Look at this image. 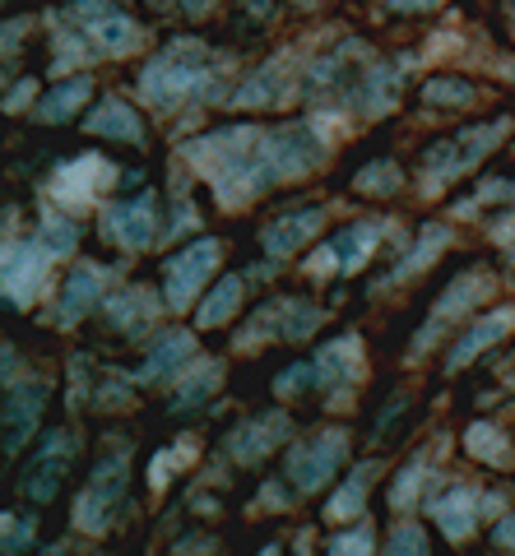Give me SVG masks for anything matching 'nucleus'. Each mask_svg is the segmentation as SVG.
<instances>
[{
  "label": "nucleus",
  "instance_id": "1",
  "mask_svg": "<svg viewBox=\"0 0 515 556\" xmlns=\"http://www.w3.org/2000/svg\"><path fill=\"white\" fill-rule=\"evenodd\" d=\"M181 153L214 186V195L233 208L269 190L274 181H293L302 172H312L325 159V144L312 126H279V130L228 126L191 139Z\"/></svg>",
  "mask_w": 515,
  "mask_h": 556
},
{
  "label": "nucleus",
  "instance_id": "2",
  "mask_svg": "<svg viewBox=\"0 0 515 556\" xmlns=\"http://www.w3.org/2000/svg\"><path fill=\"white\" fill-rule=\"evenodd\" d=\"M204 84H210V70H204V47L196 42H172L159 61L145 65L140 75V98L149 102V108H177V102L186 93H200Z\"/></svg>",
  "mask_w": 515,
  "mask_h": 556
},
{
  "label": "nucleus",
  "instance_id": "3",
  "mask_svg": "<svg viewBox=\"0 0 515 556\" xmlns=\"http://www.w3.org/2000/svg\"><path fill=\"white\" fill-rule=\"evenodd\" d=\"M506 130H511V121H488V126H474V130L455 135V139H441V144L427 149V177L451 181V177H460V172H469L488 149L502 144Z\"/></svg>",
  "mask_w": 515,
  "mask_h": 556
},
{
  "label": "nucleus",
  "instance_id": "4",
  "mask_svg": "<svg viewBox=\"0 0 515 556\" xmlns=\"http://www.w3.org/2000/svg\"><path fill=\"white\" fill-rule=\"evenodd\" d=\"M214 265H218V241L214 237H200L186 251L167 255V265H163V298H167V306L172 311L191 306V298L204 288V278L214 274Z\"/></svg>",
  "mask_w": 515,
  "mask_h": 556
},
{
  "label": "nucleus",
  "instance_id": "5",
  "mask_svg": "<svg viewBox=\"0 0 515 556\" xmlns=\"http://www.w3.org/2000/svg\"><path fill=\"white\" fill-rule=\"evenodd\" d=\"M126 473H130L126 455H112V459H102L93 468V482L84 486V496H79V506H75V525L84 533H102V529L112 525L116 501L126 496Z\"/></svg>",
  "mask_w": 515,
  "mask_h": 556
},
{
  "label": "nucleus",
  "instance_id": "6",
  "mask_svg": "<svg viewBox=\"0 0 515 556\" xmlns=\"http://www.w3.org/2000/svg\"><path fill=\"white\" fill-rule=\"evenodd\" d=\"M71 20L79 24V33L89 38L98 51H108V56H122V51L135 42V24L126 10H116L112 0H79L71 10Z\"/></svg>",
  "mask_w": 515,
  "mask_h": 556
},
{
  "label": "nucleus",
  "instance_id": "7",
  "mask_svg": "<svg viewBox=\"0 0 515 556\" xmlns=\"http://www.w3.org/2000/svg\"><path fill=\"white\" fill-rule=\"evenodd\" d=\"M343 450H349L343 431H321L316 441L298 445L293 455H288V478H293L298 492H316V486L330 482L335 468L343 464Z\"/></svg>",
  "mask_w": 515,
  "mask_h": 556
},
{
  "label": "nucleus",
  "instance_id": "8",
  "mask_svg": "<svg viewBox=\"0 0 515 556\" xmlns=\"http://www.w3.org/2000/svg\"><path fill=\"white\" fill-rule=\"evenodd\" d=\"M492 288H497V278H492L488 269H478V274H469V278H465V274H460V278H455V283H451V288H445V292H441V302L432 306V325H427V329H423V334L414 339V353H423V348H432V343H437V334H441V329H445V325H451V320H455V311H474L478 302H483V298H488V292H492Z\"/></svg>",
  "mask_w": 515,
  "mask_h": 556
},
{
  "label": "nucleus",
  "instance_id": "9",
  "mask_svg": "<svg viewBox=\"0 0 515 556\" xmlns=\"http://www.w3.org/2000/svg\"><path fill=\"white\" fill-rule=\"evenodd\" d=\"M47 260L51 251L38 241H20V247L5 251V302L10 306H28L33 298H38L42 278H47Z\"/></svg>",
  "mask_w": 515,
  "mask_h": 556
},
{
  "label": "nucleus",
  "instance_id": "10",
  "mask_svg": "<svg viewBox=\"0 0 515 556\" xmlns=\"http://www.w3.org/2000/svg\"><path fill=\"white\" fill-rule=\"evenodd\" d=\"M153 195H135L122 204H108L102 208V232H108L116 247H130V251H145L153 241Z\"/></svg>",
  "mask_w": 515,
  "mask_h": 556
},
{
  "label": "nucleus",
  "instance_id": "11",
  "mask_svg": "<svg viewBox=\"0 0 515 556\" xmlns=\"http://www.w3.org/2000/svg\"><path fill=\"white\" fill-rule=\"evenodd\" d=\"M42 408H47V386H10V399H5V455L10 459L28 445Z\"/></svg>",
  "mask_w": 515,
  "mask_h": 556
},
{
  "label": "nucleus",
  "instance_id": "12",
  "mask_svg": "<svg viewBox=\"0 0 515 556\" xmlns=\"http://www.w3.org/2000/svg\"><path fill=\"white\" fill-rule=\"evenodd\" d=\"M65 459H71V437H47L38 459L24 468V492L38 501V506H47V501L56 496V486L65 478Z\"/></svg>",
  "mask_w": 515,
  "mask_h": 556
},
{
  "label": "nucleus",
  "instance_id": "13",
  "mask_svg": "<svg viewBox=\"0 0 515 556\" xmlns=\"http://www.w3.org/2000/svg\"><path fill=\"white\" fill-rule=\"evenodd\" d=\"M511 329H515V306H502V311H492V316H478V320L465 329V334L455 339V353H451V362H445V367L460 371L465 362H474L478 353H483V348L502 343Z\"/></svg>",
  "mask_w": 515,
  "mask_h": 556
},
{
  "label": "nucleus",
  "instance_id": "14",
  "mask_svg": "<svg viewBox=\"0 0 515 556\" xmlns=\"http://www.w3.org/2000/svg\"><path fill=\"white\" fill-rule=\"evenodd\" d=\"M284 437H288V417L284 413H265V417H255V422H247L242 431H233L228 455L237 464H255V459H265Z\"/></svg>",
  "mask_w": 515,
  "mask_h": 556
},
{
  "label": "nucleus",
  "instance_id": "15",
  "mask_svg": "<svg viewBox=\"0 0 515 556\" xmlns=\"http://www.w3.org/2000/svg\"><path fill=\"white\" fill-rule=\"evenodd\" d=\"M316 232H321V208H302V214L274 218L261 241H265V255L288 260V255H298L306 241H316Z\"/></svg>",
  "mask_w": 515,
  "mask_h": 556
},
{
  "label": "nucleus",
  "instance_id": "16",
  "mask_svg": "<svg viewBox=\"0 0 515 556\" xmlns=\"http://www.w3.org/2000/svg\"><path fill=\"white\" fill-rule=\"evenodd\" d=\"M102 278H108V269H102V265H79L71 278H65L61 311H56V325H61V329L79 325V316H84V311H93L98 292H102Z\"/></svg>",
  "mask_w": 515,
  "mask_h": 556
},
{
  "label": "nucleus",
  "instance_id": "17",
  "mask_svg": "<svg viewBox=\"0 0 515 556\" xmlns=\"http://www.w3.org/2000/svg\"><path fill=\"white\" fill-rule=\"evenodd\" d=\"M89 130L108 135V139H130V144H145V121L122 98H102L93 108V116H89Z\"/></svg>",
  "mask_w": 515,
  "mask_h": 556
},
{
  "label": "nucleus",
  "instance_id": "18",
  "mask_svg": "<svg viewBox=\"0 0 515 556\" xmlns=\"http://www.w3.org/2000/svg\"><path fill=\"white\" fill-rule=\"evenodd\" d=\"M427 515L441 525V533L445 538H469V529H474V492L469 486H451L445 496H437V501H427Z\"/></svg>",
  "mask_w": 515,
  "mask_h": 556
},
{
  "label": "nucleus",
  "instance_id": "19",
  "mask_svg": "<svg viewBox=\"0 0 515 556\" xmlns=\"http://www.w3.org/2000/svg\"><path fill=\"white\" fill-rule=\"evenodd\" d=\"M237 306H242V274H223L218 283H214L210 292H204L196 325H200V329H218V325H228V320L237 316Z\"/></svg>",
  "mask_w": 515,
  "mask_h": 556
},
{
  "label": "nucleus",
  "instance_id": "20",
  "mask_svg": "<svg viewBox=\"0 0 515 556\" xmlns=\"http://www.w3.org/2000/svg\"><path fill=\"white\" fill-rule=\"evenodd\" d=\"M191 353H196V339L186 334V329H167V334L149 348V357H145V367H140V380H163L167 371H177Z\"/></svg>",
  "mask_w": 515,
  "mask_h": 556
},
{
  "label": "nucleus",
  "instance_id": "21",
  "mask_svg": "<svg viewBox=\"0 0 515 556\" xmlns=\"http://www.w3.org/2000/svg\"><path fill=\"white\" fill-rule=\"evenodd\" d=\"M353 362H357V339H353V334L325 343L321 353H316V386L343 390V386L353 380Z\"/></svg>",
  "mask_w": 515,
  "mask_h": 556
},
{
  "label": "nucleus",
  "instance_id": "22",
  "mask_svg": "<svg viewBox=\"0 0 515 556\" xmlns=\"http://www.w3.org/2000/svg\"><path fill=\"white\" fill-rule=\"evenodd\" d=\"M394 84H400V70H390V65H372L367 70V79L353 89V108L357 112H367V116H376V112H386L390 102H394Z\"/></svg>",
  "mask_w": 515,
  "mask_h": 556
},
{
  "label": "nucleus",
  "instance_id": "23",
  "mask_svg": "<svg viewBox=\"0 0 515 556\" xmlns=\"http://www.w3.org/2000/svg\"><path fill=\"white\" fill-rule=\"evenodd\" d=\"M284 93H288V75L279 65H265V70H255L242 89L233 93V102H237V108H269V102H279Z\"/></svg>",
  "mask_w": 515,
  "mask_h": 556
},
{
  "label": "nucleus",
  "instance_id": "24",
  "mask_svg": "<svg viewBox=\"0 0 515 556\" xmlns=\"http://www.w3.org/2000/svg\"><path fill=\"white\" fill-rule=\"evenodd\" d=\"M376 237H381V228L376 223H353V228H343L330 247H335V255H339V274H353L363 260L372 255V247H376Z\"/></svg>",
  "mask_w": 515,
  "mask_h": 556
},
{
  "label": "nucleus",
  "instance_id": "25",
  "mask_svg": "<svg viewBox=\"0 0 515 556\" xmlns=\"http://www.w3.org/2000/svg\"><path fill=\"white\" fill-rule=\"evenodd\" d=\"M93 93V79L89 75H75V79H61L56 89H51L42 102H38V116L42 121H65V116H75V108L84 98Z\"/></svg>",
  "mask_w": 515,
  "mask_h": 556
},
{
  "label": "nucleus",
  "instance_id": "26",
  "mask_svg": "<svg viewBox=\"0 0 515 556\" xmlns=\"http://www.w3.org/2000/svg\"><path fill=\"white\" fill-rule=\"evenodd\" d=\"M112 177V163L108 159H79L71 167H61L56 177V190L71 200H89V181H108Z\"/></svg>",
  "mask_w": 515,
  "mask_h": 556
},
{
  "label": "nucleus",
  "instance_id": "27",
  "mask_svg": "<svg viewBox=\"0 0 515 556\" xmlns=\"http://www.w3.org/2000/svg\"><path fill=\"white\" fill-rule=\"evenodd\" d=\"M372 473H376V464H363V468H357V473H353V478H349V482H343L339 492H335V501H330V506H325V515H330V519H349V515L363 510V506H367V486H372Z\"/></svg>",
  "mask_w": 515,
  "mask_h": 556
},
{
  "label": "nucleus",
  "instance_id": "28",
  "mask_svg": "<svg viewBox=\"0 0 515 556\" xmlns=\"http://www.w3.org/2000/svg\"><path fill=\"white\" fill-rule=\"evenodd\" d=\"M465 450L474 459H483V464H492V468H502V464H511V450H506V437L497 431L492 422H474L469 431H465Z\"/></svg>",
  "mask_w": 515,
  "mask_h": 556
},
{
  "label": "nucleus",
  "instance_id": "29",
  "mask_svg": "<svg viewBox=\"0 0 515 556\" xmlns=\"http://www.w3.org/2000/svg\"><path fill=\"white\" fill-rule=\"evenodd\" d=\"M445 241H451V228H445V223H427V228H423V237H418V251L409 255L400 269H394V278H409V274L427 269V265H432V260L445 251Z\"/></svg>",
  "mask_w": 515,
  "mask_h": 556
},
{
  "label": "nucleus",
  "instance_id": "30",
  "mask_svg": "<svg viewBox=\"0 0 515 556\" xmlns=\"http://www.w3.org/2000/svg\"><path fill=\"white\" fill-rule=\"evenodd\" d=\"M75 241H79V228L65 214H56V208H47L42 214V247L56 255V260H65L75 251Z\"/></svg>",
  "mask_w": 515,
  "mask_h": 556
},
{
  "label": "nucleus",
  "instance_id": "31",
  "mask_svg": "<svg viewBox=\"0 0 515 556\" xmlns=\"http://www.w3.org/2000/svg\"><path fill=\"white\" fill-rule=\"evenodd\" d=\"M423 98L432 102V108H465V102L478 98V89L469 79H427L423 84Z\"/></svg>",
  "mask_w": 515,
  "mask_h": 556
},
{
  "label": "nucleus",
  "instance_id": "32",
  "mask_svg": "<svg viewBox=\"0 0 515 556\" xmlns=\"http://www.w3.org/2000/svg\"><path fill=\"white\" fill-rule=\"evenodd\" d=\"M108 311H112V320L122 325V329H130V334H140L145 320L153 316V302L145 298V292H122V298H116Z\"/></svg>",
  "mask_w": 515,
  "mask_h": 556
},
{
  "label": "nucleus",
  "instance_id": "33",
  "mask_svg": "<svg viewBox=\"0 0 515 556\" xmlns=\"http://www.w3.org/2000/svg\"><path fill=\"white\" fill-rule=\"evenodd\" d=\"M353 190H363V195H390V190H400V172H394V163H372L353 177Z\"/></svg>",
  "mask_w": 515,
  "mask_h": 556
},
{
  "label": "nucleus",
  "instance_id": "34",
  "mask_svg": "<svg viewBox=\"0 0 515 556\" xmlns=\"http://www.w3.org/2000/svg\"><path fill=\"white\" fill-rule=\"evenodd\" d=\"M218 380H223V362H204V367H200V371H196V376L181 386V394H177V408H191V404H200V399L210 394V390L218 386Z\"/></svg>",
  "mask_w": 515,
  "mask_h": 556
},
{
  "label": "nucleus",
  "instance_id": "35",
  "mask_svg": "<svg viewBox=\"0 0 515 556\" xmlns=\"http://www.w3.org/2000/svg\"><path fill=\"white\" fill-rule=\"evenodd\" d=\"M288 320H284V339H306L312 329L321 325V311L312 302H298V298H288Z\"/></svg>",
  "mask_w": 515,
  "mask_h": 556
},
{
  "label": "nucleus",
  "instance_id": "36",
  "mask_svg": "<svg viewBox=\"0 0 515 556\" xmlns=\"http://www.w3.org/2000/svg\"><path fill=\"white\" fill-rule=\"evenodd\" d=\"M418 482H423V459H414V464H404V473L394 478V486H390V506L394 510H409L418 501Z\"/></svg>",
  "mask_w": 515,
  "mask_h": 556
},
{
  "label": "nucleus",
  "instance_id": "37",
  "mask_svg": "<svg viewBox=\"0 0 515 556\" xmlns=\"http://www.w3.org/2000/svg\"><path fill=\"white\" fill-rule=\"evenodd\" d=\"M84 56H89V47H84L79 38H65V33H61V42H56V56H51V75H61V70L79 65Z\"/></svg>",
  "mask_w": 515,
  "mask_h": 556
},
{
  "label": "nucleus",
  "instance_id": "38",
  "mask_svg": "<svg viewBox=\"0 0 515 556\" xmlns=\"http://www.w3.org/2000/svg\"><path fill=\"white\" fill-rule=\"evenodd\" d=\"M306 380H316V362H298V367H288L279 380H274V390L279 394H302Z\"/></svg>",
  "mask_w": 515,
  "mask_h": 556
},
{
  "label": "nucleus",
  "instance_id": "39",
  "mask_svg": "<svg viewBox=\"0 0 515 556\" xmlns=\"http://www.w3.org/2000/svg\"><path fill=\"white\" fill-rule=\"evenodd\" d=\"M390 552H409V556H423L427 552V538H423V529H414V525H400L390 533Z\"/></svg>",
  "mask_w": 515,
  "mask_h": 556
},
{
  "label": "nucleus",
  "instance_id": "40",
  "mask_svg": "<svg viewBox=\"0 0 515 556\" xmlns=\"http://www.w3.org/2000/svg\"><path fill=\"white\" fill-rule=\"evenodd\" d=\"M367 547H372V529L367 525H357L353 533H343V538L330 543V552H367Z\"/></svg>",
  "mask_w": 515,
  "mask_h": 556
},
{
  "label": "nucleus",
  "instance_id": "41",
  "mask_svg": "<svg viewBox=\"0 0 515 556\" xmlns=\"http://www.w3.org/2000/svg\"><path fill=\"white\" fill-rule=\"evenodd\" d=\"M5 547L10 552H20V547H28L33 543V519H20V525H14V519H5Z\"/></svg>",
  "mask_w": 515,
  "mask_h": 556
},
{
  "label": "nucleus",
  "instance_id": "42",
  "mask_svg": "<svg viewBox=\"0 0 515 556\" xmlns=\"http://www.w3.org/2000/svg\"><path fill=\"white\" fill-rule=\"evenodd\" d=\"M483 200H515V181H488L474 195V204H483Z\"/></svg>",
  "mask_w": 515,
  "mask_h": 556
},
{
  "label": "nucleus",
  "instance_id": "43",
  "mask_svg": "<svg viewBox=\"0 0 515 556\" xmlns=\"http://www.w3.org/2000/svg\"><path fill=\"white\" fill-rule=\"evenodd\" d=\"M33 93H38V84H33V79L14 84V89H10V98H5V112H20V108H28V98H33Z\"/></svg>",
  "mask_w": 515,
  "mask_h": 556
},
{
  "label": "nucleus",
  "instance_id": "44",
  "mask_svg": "<svg viewBox=\"0 0 515 556\" xmlns=\"http://www.w3.org/2000/svg\"><path fill=\"white\" fill-rule=\"evenodd\" d=\"M492 543L497 547H515V515L511 519H497V525H492Z\"/></svg>",
  "mask_w": 515,
  "mask_h": 556
},
{
  "label": "nucleus",
  "instance_id": "45",
  "mask_svg": "<svg viewBox=\"0 0 515 556\" xmlns=\"http://www.w3.org/2000/svg\"><path fill=\"white\" fill-rule=\"evenodd\" d=\"M432 5H441V0H386V10H394V14H409V10H432Z\"/></svg>",
  "mask_w": 515,
  "mask_h": 556
},
{
  "label": "nucleus",
  "instance_id": "46",
  "mask_svg": "<svg viewBox=\"0 0 515 556\" xmlns=\"http://www.w3.org/2000/svg\"><path fill=\"white\" fill-rule=\"evenodd\" d=\"M511 5H515V0H511Z\"/></svg>",
  "mask_w": 515,
  "mask_h": 556
}]
</instances>
